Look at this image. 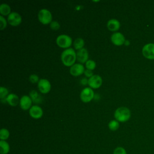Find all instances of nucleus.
I'll return each mask as SVG.
<instances>
[{"instance_id": "nucleus-18", "label": "nucleus", "mask_w": 154, "mask_h": 154, "mask_svg": "<svg viewBox=\"0 0 154 154\" xmlns=\"http://www.w3.org/2000/svg\"><path fill=\"white\" fill-rule=\"evenodd\" d=\"M11 7L7 4L3 3L0 5V13L1 16H8L11 13Z\"/></svg>"}, {"instance_id": "nucleus-4", "label": "nucleus", "mask_w": 154, "mask_h": 154, "mask_svg": "<svg viewBox=\"0 0 154 154\" xmlns=\"http://www.w3.org/2000/svg\"><path fill=\"white\" fill-rule=\"evenodd\" d=\"M56 43L59 47L66 49L72 45V38L66 34H61L57 37Z\"/></svg>"}, {"instance_id": "nucleus-28", "label": "nucleus", "mask_w": 154, "mask_h": 154, "mask_svg": "<svg viewBox=\"0 0 154 154\" xmlns=\"http://www.w3.org/2000/svg\"><path fill=\"white\" fill-rule=\"evenodd\" d=\"M113 154H127V152L123 147H118L115 149Z\"/></svg>"}, {"instance_id": "nucleus-7", "label": "nucleus", "mask_w": 154, "mask_h": 154, "mask_svg": "<svg viewBox=\"0 0 154 154\" xmlns=\"http://www.w3.org/2000/svg\"><path fill=\"white\" fill-rule=\"evenodd\" d=\"M143 56L149 60H154V43L145 45L142 49Z\"/></svg>"}, {"instance_id": "nucleus-6", "label": "nucleus", "mask_w": 154, "mask_h": 154, "mask_svg": "<svg viewBox=\"0 0 154 154\" xmlns=\"http://www.w3.org/2000/svg\"><path fill=\"white\" fill-rule=\"evenodd\" d=\"M7 22L10 25L17 26L22 22L21 16L17 12H11L7 17Z\"/></svg>"}, {"instance_id": "nucleus-11", "label": "nucleus", "mask_w": 154, "mask_h": 154, "mask_svg": "<svg viewBox=\"0 0 154 154\" xmlns=\"http://www.w3.org/2000/svg\"><path fill=\"white\" fill-rule=\"evenodd\" d=\"M29 114L32 118L38 119L42 117L43 114V111L40 106L35 105H32L29 109Z\"/></svg>"}, {"instance_id": "nucleus-29", "label": "nucleus", "mask_w": 154, "mask_h": 154, "mask_svg": "<svg viewBox=\"0 0 154 154\" xmlns=\"http://www.w3.org/2000/svg\"><path fill=\"white\" fill-rule=\"evenodd\" d=\"M85 76L86 78H91L92 76H93V72H92V70H88V69H86L84 71V73Z\"/></svg>"}, {"instance_id": "nucleus-20", "label": "nucleus", "mask_w": 154, "mask_h": 154, "mask_svg": "<svg viewBox=\"0 0 154 154\" xmlns=\"http://www.w3.org/2000/svg\"><path fill=\"white\" fill-rule=\"evenodd\" d=\"M84 40L82 38H77L73 42V46L76 50H80L84 48Z\"/></svg>"}, {"instance_id": "nucleus-30", "label": "nucleus", "mask_w": 154, "mask_h": 154, "mask_svg": "<svg viewBox=\"0 0 154 154\" xmlns=\"http://www.w3.org/2000/svg\"><path fill=\"white\" fill-rule=\"evenodd\" d=\"M88 79H87L86 77L82 78L80 79V84L82 85H86L87 84H88Z\"/></svg>"}, {"instance_id": "nucleus-17", "label": "nucleus", "mask_w": 154, "mask_h": 154, "mask_svg": "<svg viewBox=\"0 0 154 154\" xmlns=\"http://www.w3.org/2000/svg\"><path fill=\"white\" fill-rule=\"evenodd\" d=\"M29 96L31 97L32 102L35 103H40L42 101V97L40 94L36 90H31L29 93Z\"/></svg>"}, {"instance_id": "nucleus-24", "label": "nucleus", "mask_w": 154, "mask_h": 154, "mask_svg": "<svg viewBox=\"0 0 154 154\" xmlns=\"http://www.w3.org/2000/svg\"><path fill=\"white\" fill-rule=\"evenodd\" d=\"M8 90L6 87H0V99H5L8 95Z\"/></svg>"}, {"instance_id": "nucleus-21", "label": "nucleus", "mask_w": 154, "mask_h": 154, "mask_svg": "<svg viewBox=\"0 0 154 154\" xmlns=\"http://www.w3.org/2000/svg\"><path fill=\"white\" fill-rule=\"evenodd\" d=\"M108 128L111 131H115L119 128V122L116 120H112L109 122Z\"/></svg>"}, {"instance_id": "nucleus-22", "label": "nucleus", "mask_w": 154, "mask_h": 154, "mask_svg": "<svg viewBox=\"0 0 154 154\" xmlns=\"http://www.w3.org/2000/svg\"><path fill=\"white\" fill-rule=\"evenodd\" d=\"M10 136V132L8 129L5 128H2L0 131V138L1 140H5L8 138Z\"/></svg>"}, {"instance_id": "nucleus-9", "label": "nucleus", "mask_w": 154, "mask_h": 154, "mask_svg": "<svg viewBox=\"0 0 154 154\" xmlns=\"http://www.w3.org/2000/svg\"><path fill=\"white\" fill-rule=\"evenodd\" d=\"M102 84V77L98 75H94L91 78H88V85L92 89L99 88Z\"/></svg>"}, {"instance_id": "nucleus-3", "label": "nucleus", "mask_w": 154, "mask_h": 154, "mask_svg": "<svg viewBox=\"0 0 154 154\" xmlns=\"http://www.w3.org/2000/svg\"><path fill=\"white\" fill-rule=\"evenodd\" d=\"M38 19L42 24L48 25L52 21V16L49 10L42 8L38 13Z\"/></svg>"}, {"instance_id": "nucleus-5", "label": "nucleus", "mask_w": 154, "mask_h": 154, "mask_svg": "<svg viewBox=\"0 0 154 154\" xmlns=\"http://www.w3.org/2000/svg\"><path fill=\"white\" fill-rule=\"evenodd\" d=\"M94 93L93 89L90 87H85L80 93V99L84 103H88L94 99Z\"/></svg>"}, {"instance_id": "nucleus-12", "label": "nucleus", "mask_w": 154, "mask_h": 154, "mask_svg": "<svg viewBox=\"0 0 154 154\" xmlns=\"http://www.w3.org/2000/svg\"><path fill=\"white\" fill-rule=\"evenodd\" d=\"M85 69L82 64L75 63L70 67L69 72L73 76H80L84 73Z\"/></svg>"}, {"instance_id": "nucleus-25", "label": "nucleus", "mask_w": 154, "mask_h": 154, "mask_svg": "<svg viewBox=\"0 0 154 154\" xmlns=\"http://www.w3.org/2000/svg\"><path fill=\"white\" fill-rule=\"evenodd\" d=\"M0 22H1V24H0V29L1 30H3L4 29L6 26H7V20L4 17V16H0Z\"/></svg>"}, {"instance_id": "nucleus-19", "label": "nucleus", "mask_w": 154, "mask_h": 154, "mask_svg": "<svg viewBox=\"0 0 154 154\" xmlns=\"http://www.w3.org/2000/svg\"><path fill=\"white\" fill-rule=\"evenodd\" d=\"M0 148L1 154H7L10 150V146L8 143L4 140L0 141Z\"/></svg>"}, {"instance_id": "nucleus-8", "label": "nucleus", "mask_w": 154, "mask_h": 154, "mask_svg": "<svg viewBox=\"0 0 154 154\" xmlns=\"http://www.w3.org/2000/svg\"><path fill=\"white\" fill-rule=\"evenodd\" d=\"M38 90L40 93L43 94L48 93L51 88V84L50 82L46 79H40L37 83Z\"/></svg>"}, {"instance_id": "nucleus-2", "label": "nucleus", "mask_w": 154, "mask_h": 154, "mask_svg": "<svg viewBox=\"0 0 154 154\" xmlns=\"http://www.w3.org/2000/svg\"><path fill=\"white\" fill-rule=\"evenodd\" d=\"M131 111L129 108L122 106L118 108L114 112V116L119 122H126L131 118Z\"/></svg>"}, {"instance_id": "nucleus-16", "label": "nucleus", "mask_w": 154, "mask_h": 154, "mask_svg": "<svg viewBox=\"0 0 154 154\" xmlns=\"http://www.w3.org/2000/svg\"><path fill=\"white\" fill-rule=\"evenodd\" d=\"M7 103L11 106H16L20 102L19 98L17 95L14 93H10L6 97Z\"/></svg>"}, {"instance_id": "nucleus-23", "label": "nucleus", "mask_w": 154, "mask_h": 154, "mask_svg": "<svg viewBox=\"0 0 154 154\" xmlns=\"http://www.w3.org/2000/svg\"><path fill=\"white\" fill-rule=\"evenodd\" d=\"M96 66V63L94 60H88L86 63H85V67L87 69L90 70H93L95 69Z\"/></svg>"}, {"instance_id": "nucleus-27", "label": "nucleus", "mask_w": 154, "mask_h": 154, "mask_svg": "<svg viewBox=\"0 0 154 154\" xmlns=\"http://www.w3.org/2000/svg\"><path fill=\"white\" fill-rule=\"evenodd\" d=\"M39 77L38 75H35V74H32L29 76V81L32 83V84H35V83H38L39 81Z\"/></svg>"}, {"instance_id": "nucleus-15", "label": "nucleus", "mask_w": 154, "mask_h": 154, "mask_svg": "<svg viewBox=\"0 0 154 154\" xmlns=\"http://www.w3.org/2000/svg\"><path fill=\"white\" fill-rule=\"evenodd\" d=\"M108 29L111 31H116L120 27V22L116 19H109L106 24Z\"/></svg>"}, {"instance_id": "nucleus-26", "label": "nucleus", "mask_w": 154, "mask_h": 154, "mask_svg": "<svg viewBox=\"0 0 154 154\" xmlns=\"http://www.w3.org/2000/svg\"><path fill=\"white\" fill-rule=\"evenodd\" d=\"M50 28L52 29V30H55L57 31L58 29H60V23L55 20H52L51 23H50Z\"/></svg>"}, {"instance_id": "nucleus-14", "label": "nucleus", "mask_w": 154, "mask_h": 154, "mask_svg": "<svg viewBox=\"0 0 154 154\" xmlns=\"http://www.w3.org/2000/svg\"><path fill=\"white\" fill-rule=\"evenodd\" d=\"M88 52L85 48L78 50L76 52V60L81 64L85 63L88 60Z\"/></svg>"}, {"instance_id": "nucleus-1", "label": "nucleus", "mask_w": 154, "mask_h": 154, "mask_svg": "<svg viewBox=\"0 0 154 154\" xmlns=\"http://www.w3.org/2000/svg\"><path fill=\"white\" fill-rule=\"evenodd\" d=\"M61 60L64 66L71 67L75 64L76 52L73 48H67L62 52L61 54Z\"/></svg>"}, {"instance_id": "nucleus-10", "label": "nucleus", "mask_w": 154, "mask_h": 154, "mask_svg": "<svg viewBox=\"0 0 154 154\" xmlns=\"http://www.w3.org/2000/svg\"><path fill=\"white\" fill-rule=\"evenodd\" d=\"M111 41L116 46H122L125 44L126 40L123 34L119 32H116L112 34Z\"/></svg>"}, {"instance_id": "nucleus-13", "label": "nucleus", "mask_w": 154, "mask_h": 154, "mask_svg": "<svg viewBox=\"0 0 154 154\" xmlns=\"http://www.w3.org/2000/svg\"><path fill=\"white\" fill-rule=\"evenodd\" d=\"M32 101L29 96L23 95L20 99L19 105L21 109L25 111L31 108V107L32 106Z\"/></svg>"}, {"instance_id": "nucleus-31", "label": "nucleus", "mask_w": 154, "mask_h": 154, "mask_svg": "<svg viewBox=\"0 0 154 154\" xmlns=\"http://www.w3.org/2000/svg\"><path fill=\"white\" fill-rule=\"evenodd\" d=\"M125 45H129V42L128 40H126L125 42Z\"/></svg>"}]
</instances>
